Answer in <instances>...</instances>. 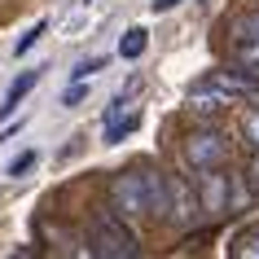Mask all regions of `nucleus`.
<instances>
[{
	"mask_svg": "<svg viewBox=\"0 0 259 259\" xmlns=\"http://www.w3.org/2000/svg\"><path fill=\"white\" fill-rule=\"evenodd\" d=\"M198 193L185 185L180 176H167V224H176V229H189L193 220H198Z\"/></svg>",
	"mask_w": 259,
	"mask_h": 259,
	"instance_id": "nucleus-4",
	"label": "nucleus"
},
{
	"mask_svg": "<svg viewBox=\"0 0 259 259\" xmlns=\"http://www.w3.org/2000/svg\"><path fill=\"white\" fill-rule=\"evenodd\" d=\"M233 255H242V259H259V224H250V229L237 233V242H233Z\"/></svg>",
	"mask_w": 259,
	"mask_h": 259,
	"instance_id": "nucleus-11",
	"label": "nucleus"
},
{
	"mask_svg": "<svg viewBox=\"0 0 259 259\" xmlns=\"http://www.w3.org/2000/svg\"><path fill=\"white\" fill-rule=\"evenodd\" d=\"M83 97H88V79H75V83H66V93H62V106L66 110H75L83 101Z\"/></svg>",
	"mask_w": 259,
	"mask_h": 259,
	"instance_id": "nucleus-14",
	"label": "nucleus"
},
{
	"mask_svg": "<svg viewBox=\"0 0 259 259\" xmlns=\"http://www.w3.org/2000/svg\"><path fill=\"white\" fill-rule=\"evenodd\" d=\"M206 83L220 88L224 97H255L259 93V79H255V75H237V70H215Z\"/></svg>",
	"mask_w": 259,
	"mask_h": 259,
	"instance_id": "nucleus-8",
	"label": "nucleus"
},
{
	"mask_svg": "<svg viewBox=\"0 0 259 259\" xmlns=\"http://www.w3.org/2000/svg\"><path fill=\"white\" fill-rule=\"evenodd\" d=\"M110 202L123 220H163L167 224V176L158 171H119Z\"/></svg>",
	"mask_w": 259,
	"mask_h": 259,
	"instance_id": "nucleus-1",
	"label": "nucleus"
},
{
	"mask_svg": "<svg viewBox=\"0 0 259 259\" xmlns=\"http://www.w3.org/2000/svg\"><path fill=\"white\" fill-rule=\"evenodd\" d=\"M83 5H93V0H83Z\"/></svg>",
	"mask_w": 259,
	"mask_h": 259,
	"instance_id": "nucleus-19",
	"label": "nucleus"
},
{
	"mask_svg": "<svg viewBox=\"0 0 259 259\" xmlns=\"http://www.w3.org/2000/svg\"><path fill=\"white\" fill-rule=\"evenodd\" d=\"M145 49H150V31L145 27H127L119 40V57L123 62H137V57H145Z\"/></svg>",
	"mask_w": 259,
	"mask_h": 259,
	"instance_id": "nucleus-10",
	"label": "nucleus"
},
{
	"mask_svg": "<svg viewBox=\"0 0 259 259\" xmlns=\"http://www.w3.org/2000/svg\"><path fill=\"white\" fill-rule=\"evenodd\" d=\"M154 5V14H167V9H171V5H180V0H150Z\"/></svg>",
	"mask_w": 259,
	"mask_h": 259,
	"instance_id": "nucleus-18",
	"label": "nucleus"
},
{
	"mask_svg": "<svg viewBox=\"0 0 259 259\" xmlns=\"http://www.w3.org/2000/svg\"><path fill=\"white\" fill-rule=\"evenodd\" d=\"M242 132H246V141H250V145H255V150H259V110H255V114H246V119H242Z\"/></svg>",
	"mask_w": 259,
	"mask_h": 259,
	"instance_id": "nucleus-16",
	"label": "nucleus"
},
{
	"mask_svg": "<svg viewBox=\"0 0 259 259\" xmlns=\"http://www.w3.org/2000/svg\"><path fill=\"white\" fill-rule=\"evenodd\" d=\"M185 158H189L198 171L220 167V163H224V137H220V132H189V141H185Z\"/></svg>",
	"mask_w": 259,
	"mask_h": 259,
	"instance_id": "nucleus-5",
	"label": "nucleus"
},
{
	"mask_svg": "<svg viewBox=\"0 0 259 259\" xmlns=\"http://www.w3.org/2000/svg\"><path fill=\"white\" fill-rule=\"evenodd\" d=\"M250 185H255V193H259V154L250 158Z\"/></svg>",
	"mask_w": 259,
	"mask_h": 259,
	"instance_id": "nucleus-17",
	"label": "nucleus"
},
{
	"mask_svg": "<svg viewBox=\"0 0 259 259\" xmlns=\"http://www.w3.org/2000/svg\"><path fill=\"white\" fill-rule=\"evenodd\" d=\"M97 70H106V57H88V62H79V66L70 70V79H93Z\"/></svg>",
	"mask_w": 259,
	"mask_h": 259,
	"instance_id": "nucleus-15",
	"label": "nucleus"
},
{
	"mask_svg": "<svg viewBox=\"0 0 259 259\" xmlns=\"http://www.w3.org/2000/svg\"><path fill=\"white\" fill-rule=\"evenodd\" d=\"M88 250H93L97 259H137L141 242H137V233H132V224L123 215L101 211V215H93V224H88Z\"/></svg>",
	"mask_w": 259,
	"mask_h": 259,
	"instance_id": "nucleus-2",
	"label": "nucleus"
},
{
	"mask_svg": "<svg viewBox=\"0 0 259 259\" xmlns=\"http://www.w3.org/2000/svg\"><path fill=\"white\" fill-rule=\"evenodd\" d=\"M198 206H202L206 215L229 211V176L220 167H206L202 176H198Z\"/></svg>",
	"mask_w": 259,
	"mask_h": 259,
	"instance_id": "nucleus-6",
	"label": "nucleus"
},
{
	"mask_svg": "<svg viewBox=\"0 0 259 259\" xmlns=\"http://www.w3.org/2000/svg\"><path fill=\"white\" fill-rule=\"evenodd\" d=\"M44 31H49V22H44V18H40V22H35V27H27V31H22V40L14 44V53H18V57H22V53H31V44L40 40Z\"/></svg>",
	"mask_w": 259,
	"mask_h": 259,
	"instance_id": "nucleus-13",
	"label": "nucleus"
},
{
	"mask_svg": "<svg viewBox=\"0 0 259 259\" xmlns=\"http://www.w3.org/2000/svg\"><path fill=\"white\" fill-rule=\"evenodd\" d=\"M35 163H40V154H35V150H22V154L14 158V163L5 167V176H27V171H31Z\"/></svg>",
	"mask_w": 259,
	"mask_h": 259,
	"instance_id": "nucleus-12",
	"label": "nucleus"
},
{
	"mask_svg": "<svg viewBox=\"0 0 259 259\" xmlns=\"http://www.w3.org/2000/svg\"><path fill=\"white\" fill-rule=\"evenodd\" d=\"M233 57L242 66H259V14H246L233 27Z\"/></svg>",
	"mask_w": 259,
	"mask_h": 259,
	"instance_id": "nucleus-7",
	"label": "nucleus"
},
{
	"mask_svg": "<svg viewBox=\"0 0 259 259\" xmlns=\"http://www.w3.org/2000/svg\"><path fill=\"white\" fill-rule=\"evenodd\" d=\"M40 75H44V70L35 66V70H22V75H18V79L9 83V93H5V101H0V119H9V114H14L18 106H22V97H27L31 88L40 83Z\"/></svg>",
	"mask_w": 259,
	"mask_h": 259,
	"instance_id": "nucleus-9",
	"label": "nucleus"
},
{
	"mask_svg": "<svg viewBox=\"0 0 259 259\" xmlns=\"http://www.w3.org/2000/svg\"><path fill=\"white\" fill-rule=\"evenodd\" d=\"M137 83H141V79H127V88H123V93L106 106V119H101V137H106V145L127 141V137L141 127V119H145V114H141V106H132V101H127V97L137 93Z\"/></svg>",
	"mask_w": 259,
	"mask_h": 259,
	"instance_id": "nucleus-3",
	"label": "nucleus"
}]
</instances>
